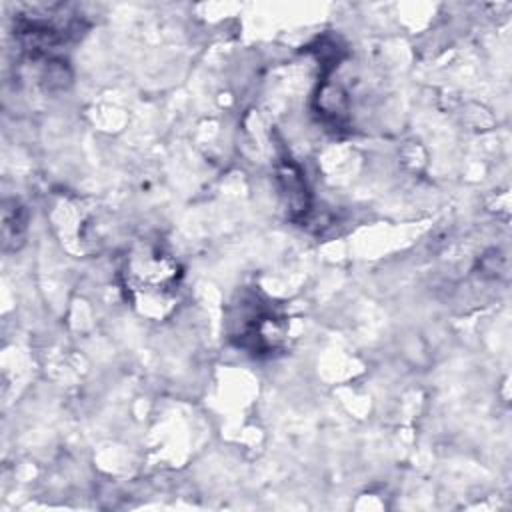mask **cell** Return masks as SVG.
Masks as SVG:
<instances>
[{"mask_svg": "<svg viewBox=\"0 0 512 512\" xmlns=\"http://www.w3.org/2000/svg\"><path fill=\"white\" fill-rule=\"evenodd\" d=\"M26 210L18 200H4L2 204V242L4 250H16L24 242Z\"/></svg>", "mask_w": 512, "mask_h": 512, "instance_id": "obj_3", "label": "cell"}, {"mask_svg": "<svg viewBox=\"0 0 512 512\" xmlns=\"http://www.w3.org/2000/svg\"><path fill=\"white\" fill-rule=\"evenodd\" d=\"M228 336L254 356H270L286 340V318L270 300L244 292L228 310Z\"/></svg>", "mask_w": 512, "mask_h": 512, "instance_id": "obj_1", "label": "cell"}, {"mask_svg": "<svg viewBox=\"0 0 512 512\" xmlns=\"http://www.w3.org/2000/svg\"><path fill=\"white\" fill-rule=\"evenodd\" d=\"M124 278L132 294L140 298H164L178 286L180 268L162 250L144 246L126 260Z\"/></svg>", "mask_w": 512, "mask_h": 512, "instance_id": "obj_2", "label": "cell"}]
</instances>
